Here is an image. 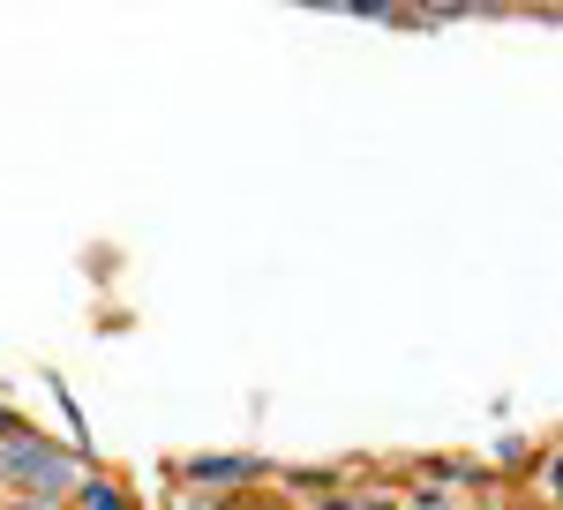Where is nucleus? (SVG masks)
Masks as SVG:
<instances>
[{
  "instance_id": "nucleus-1",
  "label": "nucleus",
  "mask_w": 563,
  "mask_h": 510,
  "mask_svg": "<svg viewBox=\"0 0 563 510\" xmlns=\"http://www.w3.org/2000/svg\"><path fill=\"white\" fill-rule=\"evenodd\" d=\"M0 488L8 496H38V503H68L84 488V458L68 443H53V435L15 421L0 435Z\"/></svg>"
},
{
  "instance_id": "nucleus-2",
  "label": "nucleus",
  "mask_w": 563,
  "mask_h": 510,
  "mask_svg": "<svg viewBox=\"0 0 563 510\" xmlns=\"http://www.w3.org/2000/svg\"><path fill=\"white\" fill-rule=\"evenodd\" d=\"M256 473H263V458H188V480L196 488H241Z\"/></svg>"
},
{
  "instance_id": "nucleus-3",
  "label": "nucleus",
  "mask_w": 563,
  "mask_h": 510,
  "mask_svg": "<svg viewBox=\"0 0 563 510\" xmlns=\"http://www.w3.org/2000/svg\"><path fill=\"white\" fill-rule=\"evenodd\" d=\"M76 510H135V503H129V488H113V480H90V473H84V488H76Z\"/></svg>"
},
{
  "instance_id": "nucleus-4",
  "label": "nucleus",
  "mask_w": 563,
  "mask_h": 510,
  "mask_svg": "<svg viewBox=\"0 0 563 510\" xmlns=\"http://www.w3.org/2000/svg\"><path fill=\"white\" fill-rule=\"evenodd\" d=\"M0 510H68V503H38V496H8Z\"/></svg>"
}]
</instances>
